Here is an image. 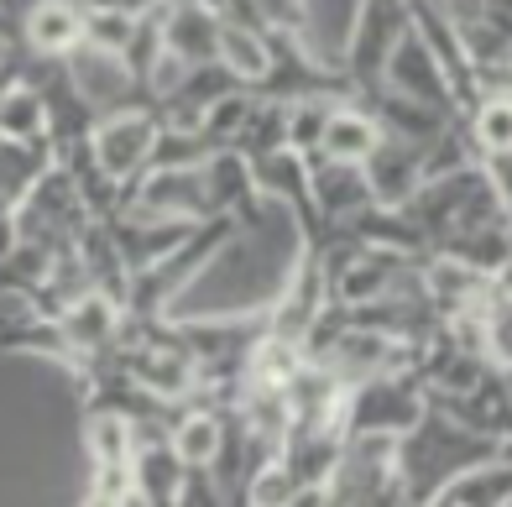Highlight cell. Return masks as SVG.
Returning a JSON list of instances; mask_svg holds the SVG:
<instances>
[{"mask_svg":"<svg viewBox=\"0 0 512 507\" xmlns=\"http://www.w3.org/2000/svg\"><path fill=\"white\" fill-rule=\"evenodd\" d=\"M173 450L189 471H209L225 455V424L215 413H189V419L173 424Z\"/></svg>","mask_w":512,"mask_h":507,"instance_id":"cell-13","label":"cell"},{"mask_svg":"<svg viewBox=\"0 0 512 507\" xmlns=\"http://www.w3.org/2000/svg\"><path fill=\"white\" fill-rule=\"evenodd\" d=\"M58 335L74 345V351H100L121 335V304L105 288H84L79 298H68L58 314Z\"/></svg>","mask_w":512,"mask_h":507,"instance_id":"cell-10","label":"cell"},{"mask_svg":"<svg viewBox=\"0 0 512 507\" xmlns=\"http://www.w3.org/2000/svg\"><path fill=\"white\" fill-rule=\"evenodd\" d=\"M53 126V105L32 79H11L0 84V142H42Z\"/></svg>","mask_w":512,"mask_h":507,"instance_id":"cell-12","label":"cell"},{"mask_svg":"<svg viewBox=\"0 0 512 507\" xmlns=\"http://www.w3.org/2000/svg\"><path fill=\"white\" fill-rule=\"evenodd\" d=\"M147 16H131V11H110V6H89L84 11V42H95L105 53H131L136 37H142Z\"/></svg>","mask_w":512,"mask_h":507,"instance_id":"cell-14","label":"cell"},{"mask_svg":"<svg viewBox=\"0 0 512 507\" xmlns=\"http://www.w3.org/2000/svg\"><path fill=\"white\" fill-rule=\"evenodd\" d=\"M471 136H476V147H481L486 157L512 152V95H492V100H481Z\"/></svg>","mask_w":512,"mask_h":507,"instance_id":"cell-16","label":"cell"},{"mask_svg":"<svg viewBox=\"0 0 512 507\" xmlns=\"http://www.w3.org/2000/svg\"><path fill=\"white\" fill-rule=\"evenodd\" d=\"M157 142H162V115L157 110H136V105H121V110H105L95 126H89V152H95V168L126 189L136 183L152 157H157Z\"/></svg>","mask_w":512,"mask_h":507,"instance_id":"cell-3","label":"cell"},{"mask_svg":"<svg viewBox=\"0 0 512 507\" xmlns=\"http://www.w3.org/2000/svg\"><path fill=\"white\" fill-rule=\"evenodd\" d=\"M256 21H262L267 32H298V21H304V0H251Z\"/></svg>","mask_w":512,"mask_h":507,"instance_id":"cell-17","label":"cell"},{"mask_svg":"<svg viewBox=\"0 0 512 507\" xmlns=\"http://www.w3.org/2000/svg\"><path fill=\"white\" fill-rule=\"evenodd\" d=\"M502 455V440L492 434H476L471 424H460L455 413L445 408H424L408 434H398V481H403V497L408 502H424V497H439L445 481H455L460 471L481 466V460Z\"/></svg>","mask_w":512,"mask_h":507,"instance_id":"cell-1","label":"cell"},{"mask_svg":"<svg viewBox=\"0 0 512 507\" xmlns=\"http://www.w3.org/2000/svg\"><path fill=\"white\" fill-rule=\"evenodd\" d=\"M502 372H507V393H512V366H502Z\"/></svg>","mask_w":512,"mask_h":507,"instance_id":"cell-18","label":"cell"},{"mask_svg":"<svg viewBox=\"0 0 512 507\" xmlns=\"http://www.w3.org/2000/svg\"><path fill=\"white\" fill-rule=\"evenodd\" d=\"M89 455H95V466H131L136 460V424L126 413H95L89 419Z\"/></svg>","mask_w":512,"mask_h":507,"instance_id":"cell-15","label":"cell"},{"mask_svg":"<svg viewBox=\"0 0 512 507\" xmlns=\"http://www.w3.org/2000/svg\"><path fill=\"white\" fill-rule=\"evenodd\" d=\"M382 84L392 89V95H408V100L429 105L439 115H455V100H460L450 68L439 63V53L424 42V32H418V27H408L398 37V48H392V58H387V79Z\"/></svg>","mask_w":512,"mask_h":507,"instance_id":"cell-6","label":"cell"},{"mask_svg":"<svg viewBox=\"0 0 512 507\" xmlns=\"http://www.w3.org/2000/svg\"><path fill=\"white\" fill-rule=\"evenodd\" d=\"M382 147V121L371 115L366 105H351V100H340L330 110V121H324L319 131V147L309 157H335V163H366L371 152Z\"/></svg>","mask_w":512,"mask_h":507,"instance_id":"cell-8","label":"cell"},{"mask_svg":"<svg viewBox=\"0 0 512 507\" xmlns=\"http://www.w3.org/2000/svg\"><path fill=\"white\" fill-rule=\"evenodd\" d=\"M324 497H330V502L403 497V481H398V434H377V429L345 434L335 466H330V476H324Z\"/></svg>","mask_w":512,"mask_h":507,"instance_id":"cell-2","label":"cell"},{"mask_svg":"<svg viewBox=\"0 0 512 507\" xmlns=\"http://www.w3.org/2000/svg\"><path fill=\"white\" fill-rule=\"evenodd\" d=\"M215 63H220L236 84H267V74H272L267 27H251V21L225 16V21H220V53H215Z\"/></svg>","mask_w":512,"mask_h":507,"instance_id":"cell-11","label":"cell"},{"mask_svg":"<svg viewBox=\"0 0 512 507\" xmlns=\"http://www.w3.org/2000/svg\"><path fill=\"white\" fill-rule=\"evenodd\" d=\"M408 27H413L408 0H366L361 21H356V37H351V53H345V79H351V89H361V95L382 89L387 58H392V48H398V37Z\"/></svg>","mask_w":512,"mask_h":507,"instance_id":"cell-5","label":"cell"},{"mask_svg":"<svg viewBox=\"0 0 512 507\" xmlns=\"http://www.w3.org/2000/svg\"><path fill=\"white\" fill-rule=\"evenodd\" d=\"M429 408V387L424 377L408 372H387V377H366L345 393V434L356 429H377V434H408Z\"/></svg>","mask_w":512,"mask_h":507,"instance_id":"cell-4","label":"cell"},{"mask_svg":"<svg viewBox=\"0 0 512 507\" xmlns=\"http://www.w3.org/2000/svg\"><path fill=\"white\" fill-rule=\"evenodd\" d=\"M21 37H27L32 53L63 63L84 42V11L74 0H32L27 16H21Z\"/></svg>","mask_w":512,"mask_h":507,"instance_id":"cell-9","label":"cell"},{"mask_svg":"<svg viewBox=\"0 0 512 507\" xmlns=\"http://www.w3.org/2000/svg\"><path fill=\"white\" fill-rule=\"evenodd\" d=\"M220 11L204 6V0H162L157 6V27H162V42L183 58V63H215L220 53Z\"/></svg>","mask_w":512,"mask_h":507,"instance_id":"cell-7","label":"cell"}]
</instances>
